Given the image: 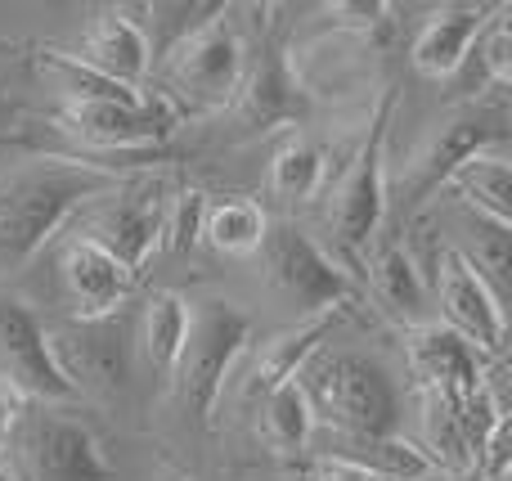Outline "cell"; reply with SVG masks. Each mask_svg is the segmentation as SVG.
<instances>
[{
    "label": "cell",
    "mask_w": 512,
    "mask_h": 481,
    "mask_svg": "<svg viewBox=\"0 0 512 481\" xmlns=\"http://www.w3.org/2000/svg\"><path fill=\"white\" fill-rule=\"evenodd\" d=\"M117 171H104L86 158L32 162L0 189V270H18L72 221L77 207L108 194Z\"/></svg>",
    "instance_id": "obj_1"
},
{
    "label": "cell",
    "mask_w": 512,
    "mask_h": 481,
    "mask_svg": "<svg viewBox=\"0 0 512 481\" xmlns=\"http://www.w3.org/2000/svg\"><path fill=\"white\" fill-rule=\"evenodd\" d=\"M301 392L310 401L315 423L346 432L351 441H387L400 428V387L391 369L360 351L315 356L301 369Z\"/></svg>",
    "instance_id": "obj_2"
},
{
    "label": "cell",
    "mask_w": 512,
    "mask_h": 481,
    "mask_svg": "<svg viewBox=\"0 0 512 481\" xmlns=\"http://www.w3.org/2000/svg\"><path fill=\"white\" fill-rule=\"evenodd\" d=\"M252 342V315L234 302H203L189 324L185 356L176 365V401L198 428H212V414L221 405L225 378L234 374L239 356Z\"/></svg>",
    "instance_id": "obj_3"
},
{
    "label": "cell",
    "mask_w": 512,
    "mask_h": 481,
    "mask_svg": "<svg viewBox=\"0 0 512 481\" xmlns=\"http://www.w3.org/2000/svg\"><path fill=\"white\" fill-rule=\"evenodd\" d=\"M261 261H265L270 288L288 306H297L301 320L328 315V311H346V306L355 302V293H360L355 279L292 221H279L265 230Z\"/></svg>",
    "instance_id": "obj_4"
},
{
    "label": "cell",
    "mask_w": 512,
    "mask_h": 481,
    "mask_svg": "<svg viewBox=\"0 0 512 481\" xmlns=\"http://www.w3.org/2000/svg\"><path fill=\"white\" fill-rule=\"evenodd\" d=\"M59 126L90 149L86 162L99 153H144L158 149L171 131L180 126L185 108L171 95H144L135 104H117V99H59L54 108Z\"/></svg>",
    "instance_id": "obj_5"
},
{
    "label": "cell",
    "mask_w": 512,
    "mask_h": 481,
    "mask_svg": "<svg viewBox=\"0 0 512 481\" xmlns=\"http://www.w3.org/2000/svg\"><path fill=\"white\" fill-rule=\"evenodd\" d=\"M391 117H396V90H382L378 108L369 117V135L355 149V162L346 167L342 189H337L333 203V230L342 252L351 257H369L373 239L382 230V216H387V131Z\"/></svg>",
    "instance_id": "obj_6"
},
{
    "label": "cell",
    "mask_w": 512,
    "mask_h": 481,
    "mask_svg": "<svg viewBox=\"0 0 512 481\" xmlns=\"http://www.w3.org/2000/svg\"><path fill=\"white\" fill-rule=\"evenodd\" d=\"M225 14H230V9H225ZM225 14L194 27L185 41L162 54L167 81L176 86V95L185 99L180 108H221L239 95L243 72H248V45H243L239 27Z\"/></svg>",
    "instance_id": "obj_7"
},
{
    "label": "cell",
    "mask_w": 512,
    "mask_h": 481,
    "mask_svg": "<svg viewBox=\"0 0 512 481\" xmlns=\"http://www.w3.org/2000/svg\"><path fill=\"white\" fill-rule=\"evenodd\" d=\"M508 140L504 113H490V108H459V113L441 117L436 131L423 140V149L414 153L405 180H400V216H414L418 207H427V198L441 185H450L454 171L463 167L477 153H490Z\"/></svg>",
    "instance_id": "obj_8"
},
{
    "label": "cell",
    "mask_w": 512,
    "mask_h": 481,
    "mask_svg": "<svg viewBox=\"0 0 512 481\" xmlns=\"http://www.w3.org/2000/svg\"><path fill=\"white\" fill-rule=\"evenodd\" d=\"M104 198L108 203L95 207L77 234L81 239H95L131 275H140L149 252L162 248V225H167V207H171L167 185L158 176H131V180H117Z\"/></svg>",
    "instance_id": "obj_9"
},
{
    "label": "cell",
    "mask_w": 512,
    "mask_h": 481,
    "mask_svg": "<svg viewBox=\"0 0 512 481\" xmlns=\"http://www.w3.org/2000/svg\"><path fill=\"white\" fill-rule=\"evenodd\" d=\"M0 369H5V383L18 387L27 401H81V392L72 387V378L63 374L59 356H54L50 329L23 297H0Z\"/></svg>",
    "instance_id": "obj_10"
},
{
    "label": "cell",
    "mask_w": 512,
    "mask_h": 481,
    "mask_svg": "<svg viewBox=\"0 0 512 481\" xmlns=\"http://www.w3.org/2000/svg\"><path fill=\"white\" fill-rule=\"evenodd\" d=\"M18 428H23L18 450H23L27 481H117L99 437L72 414H23Z\"/></svg>",
    "instance_id": "obj_11"
},
{
    "label": "cell",
    "mask_w": 512,
    "mask_h": 481,
    "mask_svg": "<svg viewBox=\"0 0 512 481\" xmlns=\"http://www.w3.org/2000/svg\"><path fill=\"white\" fill-rule=\"evenodd\" d=\"M436 306L445 315V329L472 342L481 356H504V306H499V293L490 288V279L472 266L463 248H441V257H436Z\"/></svg>",
    "instance_id": "obj_12"
},
{
    "label": "cell",
    "mask_w": 512,
    "mask_h": 481,
    "mask_svg": "<svg viewBox=\"0 0 512 481\" xmlns=\"http://www.w3.org/2000/svg\"><path fill=\"white\" fill-rule=\"evenodd\" d=\"M405 360L409 374L423 387V396H436V401H468L472 392L486 387L481 351L472 342H463L454 329H445L441 320L414 324L405 333Z\"/></svg>",
    "instance_id": "obj_13"
},
{
    "label": "cell",
    "mask_w": 512,
    "mask_h": 481,
    "mask_svg": "<svg viewBox=\"0 0 512 481\" xmlns=\"http://www.w3.org/2000/svg\"><path fill=\"white\" fill-rule=\"evenodd\" d=\"M50 342L77 392H117L131 378V329L122 315L86 324L72 320L59 338L50 333Z\"/></svg>",
    "instance_id": "obj_14"
},
{
    "label": "cell",
    "mask_w": 512,
    "mask_h": 481,
    "mask_svg": "<svg viewBox=\"0 0 512 481\" xmlns=\"http://www.w3.org/2000/svg\"><path fill=\"white\" fill-rule=\"evenodd\" d=\"M59 275L63 288L72 297V315L81 324L86 320H108V315H122V306L131 302L135 275L113 257L108 248H99L95 239H68L59 257Z\"/></svg>",
    "instance_id": "obj_15"
},
{
    "label": "cell",
    "mask_w": 512,
    "mask_h": 481,
    "mask_svg": "<svg viewBox=\"0 0 512 481\" xmlns=\"http://www.w3.org/2000/svg\"><path fill=\"white\" fill-rule=\"evenodd\" d=\"M234 104H239V122L248 126L252 135L270 131V126H279V122H301V117L310 113L301 77L288 63L279 41L261 45L252 72H243V86H239V95H234Z\"/></svg>",
    "instance_id": "obj_16"
},
{
    "label": "cell",
    "mask_w": 512,
    "mask_h": 481,
    "mask_svg": "<svg viewBox=\"0 0 512 481\" xmlns=\"http://www.w3.org/2000/svg\"><path fill=\"white\" fill-rule=\"evenodd\" d=\"M77 59L90 63L95 72H104L108 81H117V86H126V90H144L149 68H153L149 41H144V23H135L126 9H99V14L90 18Z\"/></svg>",
    "instance_id": "obj_17"
},
{
    "label": "cell",
    "mask_w": 512,
    "mask_h": 481,
    "mask_svg": "<svg viewBox=\"0 0 512 481\" xmlns=\"http://www.w3.org/2000/svg\"><path fill=\"white\" fill-rule=\"evenodd\" d=\"M499 5H445L418 27L414 45H409V63L423 77L445 81L472 59V45L486 32V23L495 18Z\"/></svg>",
    "instance_id": "obj_18"
},
{
    "label": "cell",
    "mask_w": 512,
    "mask_h": 481,
    "mask_svg": "<svg viewBox=\"0 0 512 481\" xmlns=\"http://www.w3.org/2000/svg\"><path fill=\"white\" fill-rule=\"evenodd\" d=\"M342 315L346 311L310 315V320H301V324H292V329L274 333V338L261 347L256 365H252L248 396H265V392H274V387H283V383H297L301 369H306L310 360L319 356V347L333 338V329L342 324Z\"/></svg>",
    "instance_id": "obj_19"
},
{
    "label": "cell",
    "mask_w": 512,
    "mask_h": 481,
    "mask_svg": "<svg viewBox=\"0 0 512 481\" xmlns=\"http://www.w3.org/2000/svg\"><path fill=\"white\" fill-rule=\"evenodd\" d=\"M369 275H373V293L378 302L396 315L400 324H427V279L418 270V261L405 252V243H382L369 248Z\"/></svg>",
    "instance_id": "obj_20"
},
{
    "label": "cell",
    "mask_w": 512,
    "mask_h": 481,
    "mask_svg": "<svg viewBox=\"0 0 512 481\" xmlns=\"http://www.w3.org/2000/svg\"><path fill=\"white\" fill-rule=\"evenodd\" d=\"M189 324H194V306L185 302L180 293H153L144 302V320H140V351L149 360V369L158 378H176V365L185 356L189 342Z\"/></svg>",
    "instance_id": "obj_21"
},
{
    "label": "cell",
    "mask_w": 512,
    "mask_h": 481,
    "mask_svg": "<svg viewBox=\"0 0 512 481\" xmlns=\"http://www.w3.org/2000/svg\"><path fill=\"white\" fill-rule=\"evenodd\" d=\"M450 185L463 194V207H472V212L490 216L499 225H512V167L499 149L468 158L454 171Z\"/></svg>",
    "instance_id": "obj_22"
},
{
    "label": "cell",
    "mask_w": 512,
    "mask_h": 481,
    "mask_svg": "<svg viewBox=\"0 0 512 481\" xmlns=\"http://www.w3.org/2000/svg\"><path fill=\"white\" fill-rule=\"evenodd\" d=\"M36 68L54 81L59 99H117V104H135L144 99V90H126L117 81H108L104 72H95L90 63L77 59V50H63V45H36Z\"/></svg>",
    "instance_id": "obj_23"
},
{
    "label": "cell",
    "mask_w": 512,
    "mask_h": 481,
    "mask_svg": "<svg viewBox=\"0 0 512 481\" xmlns=\"http://www.w3.org/2000/svg\"><path fill=\"white\" fill-rule=\"evenodd\" d=\"M265 230H270V216L252 198H225V203L207 207V216H203V239L216 252H225V257H252V252H261Z\"/></svg>",
    "instance_id": "obj_24"
},
{
    "label": "cell",
    "mask_w": 512,
    "mask_h": 481,
    "mask_svg": "<svg viewBox=\"0 0 512 481\" xmlns=\"http://www.w3.org/2000/svg\"><path fill=\"white\" fill-rule=\"evenodd\" d=\"M261 428L279 459H292L306 450L310 432H315V414H310V401H306V392H301V383H283L261 396Z\"/></svg>",
    "instance_id": "obj_25"
},
{
    "label": "cell",
    "mask_w": 512,
    "mask_h": 481,
    "mask_svg": "<svg viewBox=\"0 0 512 481\" xmlns=\"http://www.w3.org/2000/svg\"><path fill=\"white\" fill-rule=\"evenodd\" d=\"M324 149L301 135H292L279 153L270 158V194L283 203H310L324 185Z\"/></svg>",
    "instance_id": "obj_26"
},
{
    "label": "cell",
    "mask_w": 512,
    "mask_h": 481,
    "mask_svg": "<svg viewBox=\"0 0 512 481\" xmlns=\"http://www.w3.org/2000/svg\"><path fill=\"white\" fill-rule=\"evenodd\" d=\"M337 459H351V464L369 468V473L382 477V481H427L436 473V464L427 459V450L414 446V441H400V437L355 441L351 455H337Z\"/></svg>",
    "instance_id": "obj_27"
},
{
    "label": "cell",
    "mask_w": 512,
    "mask_h": 481,
    "mask_svg": "<svg viewBox=\"0 0 512 481\" xmlns=\"http://www.w3.org/2000/svg\"><path fill=\"white\" fill-rule=\"evenodd\" d=\"M221 14H225V5H149L153 27H144V41H149L153 63H158L171 45L185 41L194 27L212 23V18H221Z\"/></svg>",
    "instance_id": "obj_28"
},
{
    "label": "cell",
    "mask_w": 512,
    "mask_h": 481,
    "mask_svg": "<svg viewBox=\"0 0 512 481\" xmlns=\"http://www.w3.org/2000/svg\"><path fill=\"white\" fill-rule=\"evenodd\" d=\"M203 216H207V194L198 185H185L167 207V225H162V248L167 252H194L203 243Z\"/></svg>",
    "instance_id": "obj_29"
},
{
    "label": "cell",
    "mask_w": 512,
    "mask_h": 481,
    "mask_svg": "<svg viewBox=\"0 0 512 481\" xmlns=\"http://www.w3.org/2000/svg\"><path fill=\"white\" fill-rule=\"evenodd\" d=\"M508 5L495 9V18L486 23V32L477 36V63H481V77L490 86H508L512 81V27H508Z\"/></svg>",
    "instance_id": "obj_30"
},
{
    "label": "cell",
    "mask_w": 512,
    "mask_h": 481,
    "mask_svg": "<svg viewBox=\"0 0 512 481\" xmlns=\"http://www.w3.org/2000/svg\"><path fill=\"white\" fill-rule=\"evenodd\" d=\"M468 225H472V243H477V257H468L477 270H490V275L504 284L508 279V239H512V225H499L490 216L472 212L468 207Z\"/></svg>",
    "instance_id": "obj_31"
},
{
    "label": "cell",
    "mask_w": 512,
    "mask_h": 481,
    "mask_svg": "<svg viewBox=\"0 0 512 481\" xmlns=\"http://www.w3.org/2000/svg\"><path fill=\"white\" fill-rule=\"evenodd\" d=\"M23 414H27V396L18 392V387H9L5 378H0V450H5V441L18 432Z\"/></svg>",
    "instance_id": "obj_32"
},
{
    "label": "cell",
    "mask_w": 512,
    "mask_h": 481,
    "mask_svg": "<svg viewBox=\"0 0 512 481\" xmlns=\"http://www.w3.org/2000/svg\"><path fill=\"white\" fill-rule=\"evenodd\" d=\"M310 481H382V477H373L369 468L351 464V459L328 455V459H319V464H315V473H310Z\"/></svg>",
    "instance_id": "obj_33"
},
{
    "label": "cell",
    "mask_w": 512,
    "mask_h": 481,
    "mask_svg": "<svg viewBox=\"0 0 512 481\" xmlns=\"http://www.w3.org/2000/svg\"><path fill=\"white\" fill-rule=\"evenodd\" d=\"M5 126H14V108H5V99H0V131Z\"/></svg>",
    "instance_id": "obj_34"
},
{
    "label": "cell",
    "mask_w": 512,
    "mask_h": 481,
    "mask_svg": "<svg viewBox=\"0 0 512 481\" xmlns=\"http://www.w3.org/2000/svg\"><path fill=\"white\" fill-rule=\"evenodd\" d=\"M162 481H194V477H185V473H176V468H167V473H162Z\"/></svg>",
    "instance_id": "obj_35"
},
{
    "label": "cell",
    "mask_w": 512,
    "mask_h": 481,
    "mask_svg": "<svg viewBox=\"0 0 512 481\" xmlns=\"http://www.w3.org/2000/svg\"><path fill=\"white\" fill-rule=\"evenodd\" d=\"M0 481H18V477H14V473H9V468H5V464H0Z\"/></svg>",
    "instance_id": "obj_36"
}]
</instances>
